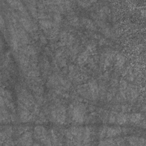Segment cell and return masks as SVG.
<instances>
[{
	"label": "cell",
	"mask_w": 146,
	"mask_h": 146,
	"mask_svg": "<svg viewBox=\"0 0 146 146\" xmlns=\"http://www.w3.org/2000/svg\"><path fill=\"white\" fill-rule=\"evenodd\" d=\"M128 141L131 145H145V140L142 137L132 136L128 139Z\"/></svg>",
	"instance_id": "277c9868"
},
{
	"label": "cell",
	"mask_w": 146,
	"mask_h": 146,
	"mask_svg": "<svg viewBox=\"0 0 146 146\" xmlns=\"http://www.w3.org/2000/svg\"><path fill=\"white\" fill-rule=\"evenodd\" d=\"M116 120L119 124H124L129 120V116L124 113H120L116 115Z\"/></svg>",
	"instance_id": "8992f818"
},
{
	"label": "cell",
	"mask_w": 146,
	"mask_h": 146,
	"mask_svg": "<svg viewBox=\"0 0 146 146\" xmlns=\"http://www.w3.org/2000/svg\"><path fill=\"white\" fill-rule=\"evenodd\" d=\"M52 116L54 120L58 123H62L64 121L66 112L63 107H59L52 112Z\"/></svg>",
	"instance_id": "3957f363"
},
{
	"label": "cell",
	"mask_w": 146,
	"mask_h": 146,
	"mask_svg": "<svg viewBox=\"0 0 146 146\" xmlns=\"http://www.w3.org/2000/svg\"><path fill=\"white\" fill-rule=\"evenodd\" d=\"M129 120L133 123H137L142 120V115L140 113H133L129 116Z\"/></svg>",
	"instance_id": "52a82bcc"
},
{
	"label": "cell",
	"mask_w": 146,
	"mask_h": 146,
	"mask_svg": "<svg viewBox=\"0 0 146 146\" xmlns=\"http://www.w3.org/2000/svg\"><path fill=\"white\" fill-rule=\"evenodd\" d=\"M34 135L36 139L39 140L45 145H50L51 140L46 129L42 126H36L34 130Z\"/></svg>",
	"instance_id": "6da1fadb"
},
{
	"label": "cell",
	"mask_w": 146,
	"mask_h": 146,
	"mask_svg": "<svg viewBox=\"0 0 146 146\" xmlns=\"http://www.w3.org/2000/svg\"><path fill=\"white\" fill-rule=\"evenodd\" d=\"M72 118L75 121L81 123L84 120V108L82 105H78L72 109Z\"/></svg>",
	"instance_id": "7a4b0ae2"
},
{
	"label": "cell",
	"mask_w": 146,
	"mask_h": 146,
	"mask_svg": "<svg viewBox=\"0 0 146 146\" xmlns=\"http://www.w3.org/2000/svg\"><path fill=\"white\" fill-rule=\"evenodd\" d=\"M31 141V135L29 132H26L24 133L19 140V142L22 145H30Z\"/></svg>",
	"instance_id": "5b68a950"
}]
</instances>
